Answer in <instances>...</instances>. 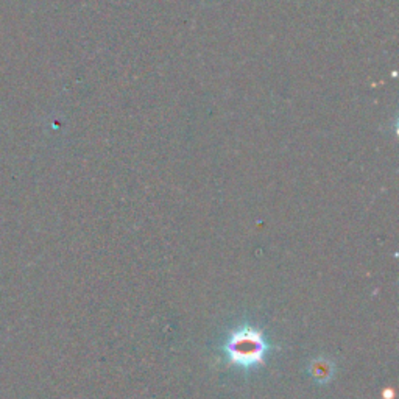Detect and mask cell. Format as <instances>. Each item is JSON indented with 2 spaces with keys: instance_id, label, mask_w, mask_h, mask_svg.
Wrapping results in <instances>:
<instances>
[{
  "instance_id": "1",
  "label": "cell",
  "mask_w": 399,
  "mask_h": 399,
  "mask_svg": "<svg viewBox=\"0 0 399 399\" xmlns=\"http://www.w3.org/2000/svg\"><path fill=\"white\" fill-rule=\"evenodd\" d=\"M221 349L229 365L243 371H251L265 364V357L272 347L260 329L242 325L228 334Z\"/></svg>"
},
{
  "instance_id": "2",
  "label": "cell",
  "mask_w": 399,
  "mask_h": 399,
  "mask_svg": "<svg viewBox=\"0 0 399 399\" xmlns=\"http://www.w3.org/2000/svg\"><path fill=\"white\" fill-rule=\"evenodd\" d=\"M332 373V368L328 365L326 360H318L312 365V376L320 382H326L329 379V376Z\"/></svg>"
}]
</instances>
